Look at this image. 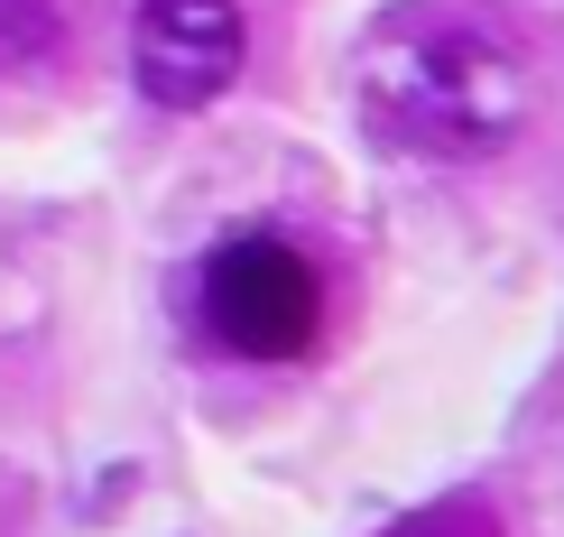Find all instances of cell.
<instances>
[{
	"label": "cell",
	"mask_w": 564,
	"mask_h": 537,
	"mask_svg": "<svg viewBox=\"0 0 564 537\" xmlns=\"http://www.w3.org/2000/svg\"><path fill=\"white\" fill-rule=\"evenodd\" d=\"M195 315L231 362H305L324 334V278L288 232H231L195 278Z\"/></svg>",
	"instance_id": "cell-2"
},
{
	"label": "cell",
	"mask_w": 564,
	"mask_h": 537,
	"mask_svg": "<svg viewBox=\"0 0 564 537\" xmlns=\"http://www.w3.org/2000/svg\"><path fill=\"white\" fill-rule=\"evenodd\" d=\"M361 121L416 158H490L528 130L536 75L481 10H398L361 37Z\"/></svg>",
	"instance_id": "cell-1"
},
{
	"label": "cell",
	"mask_w": 564,
	"mask_h": 537,
	"mask_svg": "<svg viewBox=\"0 0 564 537\" xmlns=\"http://www.w3.org/2000/svg\"><path fill=\"white\" fill-rule=\"evenodd\" d=\"M463 528V509H435V519H416V528H398V537H454ZM473 537H490V528H473Z\"/></svg>",
	"instance_id": "cell-5"
},
{
	"label": "cell",
	"mask_w": 564,
	"mask_h": 537,
	"mask_svg": "<svg viewBox=\"0 0 564 537\" xmlns=\"http://www.w3.org/2000/svg\"><path fill=\"white\" fill-rule=\"evenodd\" d=\"M56 46V0H0V75H29Z\"/></svg>",
	"instance_id": "cell-4"
},
{
	"label": "cell",
	"mask_w": 564,
	"mask_h": 537,
	"mask_svg": "<svg viewBox=\"0 0 564 537\" xmlns=\"http://www.w3.org/2000/svg\"><path fill=\"white\" fill-rule=\"evenodd\" d=\"M250 65L241 0H139L130 19V75L158 111H214Z\"/></svg>",
	"instance_id": "cell-3"
}]
</instances>
